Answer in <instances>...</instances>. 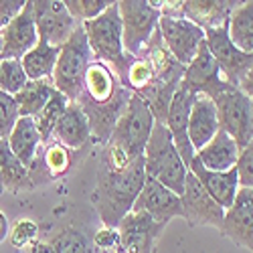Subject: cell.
Listing matches in <instances>:
<instances>
[{"mask_svg":"<svg viewBox=\"0 0 253 253\" xmlns=\"http://www.w3.org/2000/svg\"><path fill=\"white\" fill-rule=\"evenodd\" d=\"M251 124H253V103H251Z\"/></svg>","mask_w":253,"mask_h":253,"instance_id":"ab89813d","label":"cell"},{"mask_svg":"<svg viewBox=\"0 0 253 253\" xmlns=\"http://www.w3.org/2000/svg\"><path fill=\"white\" fill-rule=\"evenodd\" d=\"M205 45H207L209 53L213 55V59L217 61L225 81L239 87L241 79L247 75L249 67L253 65V55H245L243 51H239L231 43L227 25L221 29L205 31Z\"/></svg>","mask_w":253,"mask_h":253,"instance_id":"30bf717a","label":"cell"},{"mask_svg":"<svg viewBox=\"0 0 253 253\" xmlns=\"http://www.w3.org/2000/svg\"><path fill=\"white\" fill-rule=\"evenodd\" d=\"M85 31L89 49L93 53V59L108 65L114 75L120 79V83L126 87V79L134 57L124 53L122 45V18L118 2H112L97 18L81 23Z\"/></svg>","mask_w":253,"mask_h":253,"instance_id":"3957f363","label":"cell"},{"mask_svg":"<svg viewBox=\"0 0 253 253\" xmlns=\"http://www.w3.org/2000/svg\"><path fill=\"white\" fill-rule=\"evenodd\" d=\"M132 97V91L126 89L120 79L114 75V71L103 65L99 61H93L87 73L85 83H83V91L77 97L75 103L85 114L89 122L91 138L105 146L110 142V136L116 128L120 116L124 114L126 105Z\"/></svg>","mask_w":253,"mask_h":253,"instance_id":"7a4b0ae2","label":"cell"},{"mask_svg":"<svg viewBox=\"0 0 253 253\" xmlns=\"http://www.w3.org/2000/svg\"><path fill=\"white\" fill-rule=\"evenodd\" d=\"M31 174L29 168L20 164V160L12 154L8 138L0 140V191H8V193H18L31 188Z\"/></svg>","mask_w":253,"mask_h":253,"instance_id":"d4e9b609","label":"cell"},{"mask_svg":"<svg viewBox=\"0 0 253 253\" xmlns=\"http://www.w3.org/2000/svg\"><path fill=\"white\" fill-rule=\"evenodd\" d=\"M51 140L65 146L67 150H79L81 146H85L91 140V130H89V122L79 108V103L71 101L67 105L65 114L61 116L57 122L55 130L51 134Z\"/></svg>","mask_w":253,"mask_h":253,"instance_id":"44dd1931","label":"cell"},{"mask_svg":"<svg viewBox=\"0 0 253 253\" xmlns=\"http://www.w3.org/2000/svg\"><path fill=\"white\" fill-rule=\"evenodd\" d=\"M144 168H146V176H150L156 182L164 184L166 188H170L174 195L180 197L184 193L188 168L176 150L170 132L160 122L154 124L150 140L146 144Z\"/></svg>","mask_w":253,"mask_h":253,"instance_id":"277c9868","label":"cell"},{"mask_svg":"<svg viewBox=\"0 0 253 253\" xmlns=\"http://www.w3.org/2000/svg\"><path fill=\"white\" fill-rule=\"evenodd\" d=\"M180 85L184 89H188L191 93H205L213 99L219 91H223L229 83L225 81V77L221 75V69L217 65V61L213 59V55L209 53L205 41L199 47L195 59L184 67V75Z\"/></svg>","mask_w":253,"mask_h":253,"instance_id":"4fadbf2b","label":"cell"},{"mask_svg":"<svg viewBox=\"0 0 253 253\" xmlns=\"http://www.w3.org/2000/svg\"><path fill=\"white\" fill-rule=\"evenodd\" d=\"M188 170L199 178L203 188L213 197V201L217 205H221L225 211L233 205L237 191H239V178H237L235 168H231L227 172H213V170H207V168L199 162V158L195 156L193 162L188 164Z\"/></svg>","mask_w":253,"mask_h":253,"instance_id":"ffe728a7","label":"cell"},{"mask_svg":"<svg viewBox=\"0 0 253 253\" xmlns=\"http://www.w3.org/2000/svg\"><path fill=\"white\" fill-rule=\"evenodd\" d=\"M27 83H29V77L23 69V63L18 59L0 61V91L14 97Z\"/></svg>","mask_w":253,"mask_h":253,"instance_id":"4dcf8cb0","label":"cell"},{"mask_svg":"<svg viewBox=\"0 0 253 253\" xmlns=\"http://www.w3.org/2000/svg\"><path fill=\"white\" fill-rule=\"evenodd\" d=\"M239 146L235 144V140L231 138L227 132L219 130L215 134V138L211 140L205 148H201L195 156L199 158V162L207 168V170L213 172H227L231 168H235L237 160H239Z\"/></svg>","mask_w":253,"mask_h":253,"instance_id":"603a6c76","label":"cell"},{"mask_svg":"<svg viewBox=\"0 0 253 253\" xmlns=\"http://www.w3.org/2000/svg\"><path fill=\"white\" fill-rule=\"evenodd\" d=\"M55 91L53 77L29 81L27 85L14 95V101L18 105V118H37L41 110L47 105Z\"/></svg>","mask_w":253,"mask_h":253,"instance_id":"484cf974","label":"cell"},{"mask_svg":"<svg viewBox=\"0 0 253 253\" xmlns=\"http://www.w3.org/2000/svg\"><path fill=\"white\" fill-rule=\"evenodd\" d=\"M182 201V219L191 227H201L209 225L221 231L223 219H225V209L213 201L199 178L188 170L186 182H184V193L180 195Z\"/></svg>","mask_w":253,"mask_h":253,"instance_id":"7c38bea8","label":"cell"},{"mask_svg":"<svg viewBox=\"0 0 253 253\" xmlns=\"http://www.w3.org/2000/svg\"><path fill=\"white\" fill-rule=\"evenodd\" d=\"M69 103H71V101H69L65 95L55 89L53 95H51V99L47 101V105H45V108L41 110V114L35 118L37 128H39L41 136H43V142H49V140H51V134H53V130H55V126H57V122L61 120V116L65 114V110H67Z\"/></svg>","mask_w":253,"mask_h":253,"instance_id":"f1b7e54d","label":"cell"},{"mask_svg":"<svg viewBox=\"0 0 253 253\" xmlns=\"http://www.w3.org/2000/svg\"><path fill=\"white\" fill-rule=\"evenodd\" d=\"M41 144H43V136L37 128L35 118H18L8 136V146L12 154L20 160V164L31 168L39 154Z\"/></svg>","mask_w":253,"mask_h":253,"instance_id":"cb8c5ba5","label":"cell"},{"mask_svg":"<svg viewBox=\"0 0 253 253\" xmlns=\"http://www.w3.org/2000/svg\"><path fill=\"white\" fill-rule=\"evenodd\" d=\"M229 39L239 51L245 55H253V0L237 2L229 16Z\"/></svg>","mask_w":253,"mask_h":253,"instance_id":"83f0119b","label":"cell"},{"mask_svg":"<svg viewBox=\"0 0 253 253\" xmlns=\"http://www.w3.org/2000/svg\"><path fill=\"white\" fill-rule=\"evenodd\" d=\"M93 63V53L89 49L83 25H77L69 41L61 47L59 59L53 71V85L57 91H61L69 101H77V97L83 91L85 83V73Z\"/></svg>","mask_w":253,"mask_h":253,"instance_id":"5b68a950","label":"cell"},{"mask_svg":"<svg viewBox=\"0 0 253 253\" xmlns=\"http://www.w3.org/2000/svg\"><path fill=\"white\" fill-rule=\"evenodd\" d=\"M158 31L166 49L172 53V57L182 67H186L195 59L199 47L205 41V31L195 23H191V20H186L184 16L160 14Z\"/></svg>","mask_w":253,"mask_h":253,"instance_id":"9c48e42d","label":"cell"},{"mask_svg":"<svg viewBox=\"0 0 253 253\" xmlns=\"http://www.w3.org/2000/svg\"><path fill=\"white\" fill-rule=\"evenodd\" d=\"M120 247L124 253H154V245L162 235L164 225L146 213H130L118 225Z\"/></svg>","mask_w":253,"mask_h":253,"instance_id":"2e32d148","label":"cell"},{"mask_svg":"<svg viewBox=\"0 0 253 253\" xmlns=\"http://www.w3.org/2000/svg\"><path fill=\"white\" fill-rule=\"evenodd\" d=\"M18 120V105L12 95L0 91V140H6Z\"/></svg>","mask_w":253,"mask_h":253,"instance_id":"d6a6232c","label":"cell"},{"mask_svg":"<svg viewBox=\"0 0 253 253\" xmlns=\"http://www.w3.org/2000/svg\"><path fill=\"white\" fill-rule=\"evenodd\" d=\"M25 0H0V31L25 8Z\"/></svg>","mask_w":253,"mask_h":253,"instance_id":"d590c367","label":"cell"},{"mask_svg":"<svg viewBox=\"0 0 253 253\" xmlns=\"http://www.w3.org/2000/svg\"><path fill=\"white\" fill-rule=\"evenodd\" d=\"M130 213H146L156 223L166 227V223L172 221L174 217H182V201L170 188H166L154 178L146 176V182Z\"/></svg>","mask_w":253,"mask_h":253,"instance_id":"5bb4252c","label":"cell"},{"mask_svg":"<svg viewBox=\"0 0 253 253\" xmlns=\"http://www.w3.org/2000/svg\"><path fill=\"white\" fill-rule=\"evenodd\" d=\"M146 182L144 156L128 158L116 146H101V158L97 168V182L91 203L108 229H118L120 221L130 211Z\"/></svg>","mask_w":253,"mask_h":253,"instance_id":"6da1fadb","label":"cell"},{"mask_svg":"<svg viewBox=\"0 0 253 253\" xmlns=\"http://www.w3.org/2000/svg\"><path fill=\"white\" fill-rule=\"evenodd\" d=\"M10 233V227H8V221H6V215L0 211V241H4Z\"/></svg>","mask_w":253,"mask_h":253,"instance_id":"f35d334b","label":"cell"},{"mask_svg":"<svg viewBox=\"0 0 253 253\" xmlns=\"http://www.w3.org/2000/svg\"><path fill=\"white\" fill-rule=\"evenodd\" d=\"M0 41H2L0 61H4V59H18L20 61L39 43V31L35 25L33 0L27 2L25 8L0 31Z\"/></svg>","mask_w":253,"mask_h":253,"instance_id":"9a60e30c","label":"cell"},{"mask_svg":"<svg viewBox=\"0 0 253 253\" xmlns=\"http://www.w3.org/2000/svg\"><path fill=\"white\" fill-rule=\"evenodd\" d=\"M33 12L39 39L47 41L53 47H63L77 25H81L69 14L65 2L61 0H33Z\"/></svg>","mask_w":253,"mask_h":253,"instance_id":"8fae6325","label":"cell"},{"mask_svg":"<svg viewBox=\"0 0 253 253\" xmlns=\"http://www.w3.org/2000/svg\"><path fill=\"white\" fill-rule=\"evenodd\" d=\"M193 99H195V93L178 85L172 95L170 108H168V116H166V128L170 132L172 142L176 146L182 162L186 164V168L195 158V150L191 146V140H188V114H191Z\"/></svg>","mask_w":253,"mask_h":253,"instance_id":"ac0fdd59","label":"cell"},{"mask_svg":"<svg viewBox=\"0 0 253 253\" xmlns=\"http://www.w3.org/2000/svg\"><path fill=\"white\" fill-rule=\"evenodd\" d=\"M154 124H156V120L148 108V103L140 95L132 93L108 144L116 146V148L122 150L128 158H140V156H144L146 144H148L150 134L154 130Z\"/></svg>","mask_w":253,"mask_h":253,"instance_id":"8992f818","label":"cell"},{"mask_svg":"<svg viewBox=\"0 0 253 253\" xmlns=\"http://www.w3.org/2000/svg\"><path fill=\"white\" fill-rule=\"evenodd\" d=\"M49 245L53 247L55 253H93L95 247L91 243V239L87 237V233H83L79 229H63L61 233H57Z\"/></svg>","mask_w":253,"mask_h":253,"instance_id":"f546056e","label":"cell"},{"mask_svg":"<svg viewBox=\"0 0 253 253\" xmlns=\"http://www.w3.org/2000/svg\"><path fill=\"white\" fill-rule=\"evenodd\" d=\"M59 51H61V47H53V45L47 43V41L39 39V43L23 59H20L29 81H39V79L53 77L57 59H59Z\"/></svg>","mask_w":253,"mask_h":253,"instance_id":"4316f807","label":"cell"},{"mask_svg":"<svg viewBox=\"0 0 253 253\" xmlns=\"http://www.w3.org/2000/svg\"><path fill=\"white\" fill-rule=\"evenodd\" d=\"M221 233L235 245L253 253V188H241L227 211Z\"/></svg>","mask_w":253,"mask_h":253,"instance_id":"e0dca14e","label":"cell"},{"mask_svg":"<svg viewBox=\"0 0 253 253\" xmlns=\"http://www.w3.org/2000/svg\"><path fill=\"white\" fill-rule=\"evenodd\" d=\"M237 178L241 188H253V140L239 152V160L235 164Z\"/></svg>","mask_w":253,"mask_h":253,"instance_id":"e575fe53","label":"cell"},{"mask_svg":"<svg viewBox=\"0 0 253 253\" xmlns=\"http://www.w3.org/2000/svg\"><path fill=\"white\" fill-rule=\"evenodd\" d=\"M215 108L221 130L235 140L239 150L253 140V124H251V99L235 85H229L219 91L215 97Z\"/></svg>","mask_w":253,"mask_h":253,"instance_id":"ba28073f","label":"cell"},{"mask_svg":"<svg viewBox=\"0 0 253 253\" xmlns=\"http://www.w3.org/2000/svg\"><path fill=\"white\" fill-rule=\"evenodd\" d=\"M221 130L215 101L205 93H197L188 114V140L195 154L205 148V146L215 138V134Z\"/></svg>","mask_w":253,"mask_h":253,"instance_id":"d6986e66","label":"cell"},{"mask_svg":"<svg viewBox=\"0 0 253 253\" xmlns=\"http://www.w3.org/2000/svg\"><path fill=\"white\" fill-rule=\"evenodd\" d=\"M37 231H39V227H37V223H33L31 219H18L16 223H14V227L10 229V243L16 247V249H29L33 243H35V239H37Z\"/></svg>","mask_w":253,"mask_h":253,"instance_id":"836d02e7","label":"cell"},{"mask_svg":"<svg viewBox=\"0 0 253 253\" xmlns=\"http://www.w3.org/2000/svg\"><path fill=\"white\" fill-rule=\"evenodd\" d=\"M118 8L122 18L124 53L138 57L158 29L160 10L146 0H122L118 2Z\"/></svg>","mask_w":253,"mask_h":253,"instance_id":"52a82bcc","label":"cell"},{"mask_svg":"<svg viewBox=\"0 0 253 253\" xmlns=\"http://www.w3.org/2000/svg\"><path fill=\"white\" fill-rule=\"evenodd\" d=\"M239 89L253 101V65L249 67V71H247V75L241 79V83H239Z\"/></svg>","mask_w":253,"mask_h":253,"instance_id":"8d00e7d4","label":"cell"},{"mask_svg":"<svg viewBox=\"0 0 253 253\" xmlns=\"http://www.w3.org/2000/svg\"><path fill=\"white\" fill-rule=\"evenodd\" d=\"M110 4L112 0H65L69 14L77 23H87V20L97 18Z\"/></svg>","mask_w":253,"mask_h":253,"instance_id":"1f68e13d","label":"cell"},{"mask_svg":"<svg viewBox=\"0 0 253 253\" xmlns=\"http://www.w3.org/2000/svg\"><path fill=\"white\" fill-rule=\"evenodd\" d=\"M235 6L237 2L229 0H184L182 16L203 31H211L229 25V16Z\"/></svg>","mask_w":253,"mask_h":253,"instance_id":"7402d4cb","label":"cell"},{"mask_svg":"<svg viewBox=\"0 0 253 253\" xmlns=\"http://www.w3.org/2000/svg\"><path fill=\"white\" fill-rule=\"evenodd\" d=\"M23 253H55V251H53V247H51L49 243H37V241H35V243H33L29 249H25Z\"/></svg>","mask_w":253,"mask_h":253,"instance_id":"74e56055","label":"cell"}]
</instances>
